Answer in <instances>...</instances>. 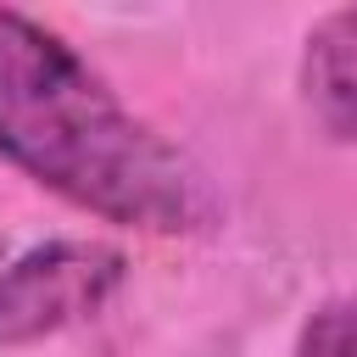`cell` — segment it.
<instances>
[{
    "instance_id": "obj_1",
    "label": "cell",
    "mask_w": 357,
    "mask_h": 357,
    "mask_svg": "<svg viewBox=\"0 0 357 357\" xmlns=\"http://www.w3.org/2000/svg\"><path fill=\"white\" fill-rule=\"evenodd\" d=\"M0 156L61 201L145 234L212 223L206 173L134 117L45 22L0 6Z\"/></svg>"
},
{
    "instance_id": "obj_2",
    "label": "cell",
    "mask_w": 357,
    "mask_h": 357,
    "mask_svg": "<svg viewBox=\"0 0 357 357\" xmlns=\"http://www.w3.org/2000/svg\"><path fill=\"white\" fill-rule=\"evenodd\" d=\"M123 279V257L106 245L56 240L17 257L0 273V340L50 335L84 312H95Z\"/></svg>"
},
{
    "instance_id": "obj_3",
    "label": "cell",
    "mask_w": 357,
    "mask_h": 357,
    "mask_svg": "<svg viewBox=\"0 0 357 357\" xmlns=\"http://www.w3.org/2000/svg\"><path fill=\"white\" fill-rule=\"evenodd\" d=\"M301 95L335 139H357V6L329 11L307 33Z\"/></svg>"
},
{
    "instance_id": "obj_4",
    "label": "cell",
    "mask_w": 357,
    "mask_h": 357,
    "mask_svg": "<svg viewBox=\"0 0 357 357\" xmlns=\"http://www.w3.org/2000/svg\"><path fill=\"white\" fill-rule=\"evenodd\" d=\"M301 357H357V296L340 301V307H324L307 324Z\"/></svg>"
}]
</instances>
